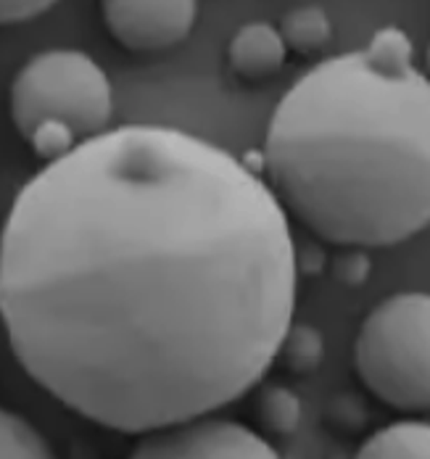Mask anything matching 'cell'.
<instances>
[{"mask_svg":"<svg viewBox=\"0 0 430 459\" xmlns=\"http://www.w3.org/2000/svg\"><path fill=\"white\" fill-rule=\"evenodd\" d=\"M256 417L267 433L293 436L301 425V399L280 383H259L256 388Z\"/></svg>","mask_w":430,"mask_h":459,"instance_id":"obj_10","label":"cell"},{"mask_svg":"<svg viewBox=\"0 0 430 459\" xmlns=\"http://www.w3.org/2000/svg\"><path fill=\"white\" fill-rule=\"evenodd\" d=\"M58 0H0V27L24 24L50 11Z\"/></svg>","mask_w":430,"mask_h":459,"instance_id":"obj_13","label":"cell"},{"mask_svg":"<svg viewBox=\"0 0 430 459\" xmlns=\"http://www.w3.org/2000/svg\"><path fill=\"white\" fill-rule=\"evenodd\" d=\"M108 35L133 53H159L191 38L198 0H100Z\"/></svg>","mask_w":430,"mask_h":459,"instance_id":"obj_6","label":"cell"},{"mask_svg":"<svg viewBox=\"0 0 430 459\" xmlns=\"http://www.w3.org/2000/svg\"><path fill=\"white\" fill-rule=\"evenodd\" d=\"M298 256L264 175L164 125L106 127L32 175L0 230L22 369L98 428L217 412L278 362Z\"/></svg>","mask_w":430,"mask_h":459,"instance_id":"obj_1","label":"cell"},{"mask_svg":"<svg viewBox=\"0 0 430 459\" xmlns=\"http://www.w3.org/2000/svg\"><path fill=\"white\" fill-rule=\"evenodd\" d=\"M325 357V341L320 335V330H314L312 325H298L290 322L280 341L278 349V359H283V365L290 375H312L314 369H320Z\"/></svg>","mask_w":430,"mask_h":459,"instance_id":"obj_11","label":"cell"},{"mask_svg":"<svg viewBox=\"0 0 430 459\" xmlns=\"http://www.w3.org/2000/svg\"><path fill=\"white\" fill-rule=\"evenodd\" d=\"M262 175L286 214L333 246L385 248L428 228L430 85L412 38L370 43L301 74L267 125Z\"/></svg>","mask_w":430,"mask_h":459,"instance_id":"obj_2","label":"cell"},{"mask_svg":"<svg viewBox=\"0 0 430 459\" xmlns=\"http://www.w3.org/2000/svg\"><path fill=\"white\" fill-rule=\"evenodd\" d=\"M354 368L365 388L393 410L426 414L430 407V299L401 290L365 317Z\"/></svg>","mask_w":430,"mask_h":459,"instance_id":"obj_3","label":"cell"},{"mask_svg":"<svg viewBox=\"0 0 430 459\" xmlns=\"http://www.w3.org/2000/svg\"><path fill=\"white\" fill-rule=\"evenodd\" d=\"M346 248H348V254L335 256V275H338L340 282H346V285H362L365 277L370 275L373 264L362 254L365 248H357V246H346Z\"/></svg>","mask_w":430,"mask_h":459,"instance_id":"obj_14","label":"cell"},{"mask_svg":"<svg viewBox=\"0 0 430 459\" xmlns=\"http://www.w3.org/2000/svg\"><path fill=\"white\" fill-rule=\"evenodd\" d=\"M50 455V444L30 420L0 407V457L46 459Z\"/></svg>","mask_w":430,"mask_h":459,"instance_id":"obj_12","label":"cell"},{"mask_svg":"<svg viewBox=\"0 0 430 459\" xmlns=\"http://www.w3.org/2000/svg\"><path fill=\"white\" fill-rule=\"evenodd\" d=\"M141 459H275V446L251 430L248 425L214 417V412L195 414L188 420L143 433L133 449Z\"/></svg>","mask_w":430,"mask_h":459,"instance_id":"obj_5","label":"cell"},{"mask_svg":"<svg viewBox=\"0 0 430 459\" xmlns=\"http://www.w3.org/2000/svg\"><path fill=\"white\" fill-rule=\"evenodd\" d=\"M8 108L22 138L40 122H58L82 143L108 127L114 91L93 56L74 48H50L16 72L8 91Z\"/></svg>","mask_w":430,"mask_h":459,"instance_id":"obj_4","label":"cell"},{"mask_svg":"<svg viewBox=\"0 0 430 459\" xmlns=\"http://www.w3.org/2000/svg\"><path fill=\"white\" fill-rule=\"evenodd\" d=\"M362 459H428L430 425L426 417H404L383 425L357 449Z\"/></svg>","mask_w":430,"mask_h":459,"instance_id":"obj_8","label":"cell"},{"mask_svg":"<svg viewBox=\"0 0 430 459\" xmlns=\"http://www.w3.org/2000/svg\"><path fill=\"white\" fill-rule=\"evenodd\" d=\"M288 48L280 30L270 22H248L236 30L228 46V61L243 80H264L283 69Z\"/></svg>","mask_w":430,"mask_h":459,"instance_id":"obj_7","label":"cell"},{"mask_svg":"<svg viewBox=\"0 0 430 459\" xmlns=\"http://www.w3.org/2000/svg\"><path fill=\"white\" fill-rule=\"evenodd\" d=\"M278 30L288 50H296L301 56L320 53L333 43V22L328 11L314 3L290 8L280 19Z\"/></svg>","mask_w":430,"mask_h":459,"instance_id":"obj_9","label":"cell"}]
</instances>
